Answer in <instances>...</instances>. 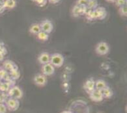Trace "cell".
<instances>
[{"mask_svg": "<svg viewBox=\"0 0 127 113\" xmlns=\"http://www.w3.org/2000/svg\"><path fill=\"white\" fill-rule=\"evenodd\" d=\"M40 26V29L42 31L45 32V33L50 34L52 32L53 29H54V25H53L52 22L49 20H44L43 21L39 23Z\"/></svg>", "mask_w": 127, "mask_h": 113, "instance_id": "obj_6", "label": "cell"}, {"mask_svg": "<svg viewBox=\"0 0 127 113\" xmlns=\"http://www.w3.org/2000/svg\"><path fill=\"white\" fill-rule=\"evenodd\" d=\"M6 9H5V7L3 5V4H0V14H2V13H3L5 12Z\"/></svg>", "mask_w": 127, "mask_h": 113, "instance_id": "obj_29", "label": "cell"}, {"mask_svg": "<svg viewBox=\"0 0 127 113\" xmlns=\"http://www.w3.org/2000/svg\"><path fill=\"white\" fill-rule=\"evenodd\" d=\"M0 54H1L3 56H5L7 54V49L4 45L0 47Z\"/></svg>", "mask_w": 127, "mask_h": 113, "instance_id": "obj_28", "label": "cell"}, {"mask_svg": "<svg viewBox=\"0 0 127 113\" xmlns=\"http://www.w3.org/2000/svg\"><path fill=\"white\" fill-rule=\"evenodd\" d=\"M5 9H12L16 6V0H5L3 3Z\"/></svg>", "mask_w": 127, "mask_h": 113, "instance_id": "obj_15", "label": "cell"}, {"mask_svg": "<svg viewBox=\"0 0 127 113\" xmlns=\"http://www.w3.org/2000/svg\"><path fill=\"white\" fill-rule=\"evenodd\" d=\"M33 82L38 87H43L46 85L48 83V79L46 76L43 75L42 73H38V74H36L34 77Z\"/></svg>", "mask_w": 127, "mask_h": 113, "instance_id": "obj_5", "label": "cell"}, {"mask_svg": "<svg viewBox=\"0 0 127 113\" xmlns=\"http://www.w3.org/2000/svg\"><path fill=\"white\" fill-rule=\"evenodd\" d=\"M87 7L89 9L95 10L98 7V1L97 0H88Z\"/></svg>", "mask_w": 127, "mask_h": 113, "instance_id": "obj_21", "label": "cell"}, {"mask_svg": "<svg viewBox=\"0 0 127 113\" xmlns=\"http://www.w3.org/2000/svg\"><path fill=\"white\" fill-rule=\"evenodd\" d=\"M4 1H5V0H0V4H3Z\"/></svg>", "mask_w": 127, "mask_h": 113, "instance_id": "obj_35", "label": "cell"}, {"mask_svg": "<svg viewBox=\"0 0 127 113\" xmlns=\"http://www.w3.org/2000/svg\"><path fill=\"white\" fill-rule=\"evenodd\" d=\"M95 51L99 55H106L110 51V46L106 42H100L96 45Z\"/></svg>", "mask_w": 127, "mask_h": 113, "instance_id": "obj_3", "label": "cell"}, {"mask_svg": "<svg viewBox=\"0 0 127 113\" xmlns=\"http://www.w3.org/2000/svg\"><path fill=\"white\" fill-rule=\"evenodd\" d=\"M61 113H72L71 111H64L61 112Z\"/></svg>", "mask_w": 127, "mask_h": 113, "instance_id": "obj_32", "label": "cell"}, {"mask_svg": "<svg viewBox=\"0 0 127 113\" xmlns=\"http://www.w3.org/2000/svg\"><path fill=\"white\" fill-rule=\"evenodd\" d=\"M87 2H88V0H77L76 1V5H85L87 6Z\"/></svg>", "mask_w": 127, "mask_h": 113, "instance_id": "obj_27", "label": "cell"}, {"mask_svg": "<svg viewBox=\"0 0 127 113\" xmlns=\"http://www.w3.org/2000/svg\"><path fill=\"white\" fill-rule=\"evenodd\" d=\"M100 92L102 93V94L104 98H107V99L108 98H111L113 95V90L108 86H107L105 89L102 90Z\"/></svg>", "mask_w": 127, "mask_h": 113, "instance_id": "obj_13", "label": "cell"}, {"mask_svg": "<svg viewBox=\"0 0 127 113\" xmlns=\"http://www.w3.org/2000/svg\"><path fill=\"white\" fill-rule=\"evenodd\" d=\"M89 95V98L95 102H100L104 99L100 91L96 90V89H95L94 90L91 92Z\"/></svg>", "mask_w": 127, "mask_h": 113, "instance_id": "obj_9", "label": "cell"}, {"mask_svg": "<svg viewBox=\"0 0 127 113\" xmlns=\"http://www.w3.org/2000/svg\"><path fill=\"white\" fill-rule=\"evenodd\" d=\"M50 55L48 52H42L38 57V61L40 65H44L50 63Z\"/></svg>", "mask_w": 127, "mask_h": 113, "instance_id": "obj_10", "label": "cell"}, {"mask_svg": "<svg viewBox=\"0 0 127 113\" xmlns=\"http://www.w3.org/2000/svg\"><path fill=\"white\" fill-rule=\"evenodd\" d=\"M95 10L98 14L97 20H104L107 16V11L104 7H98Z\"/></svg>", "mask_w": 127, "mask_h": 113, "instance_id": "obj_12", "label": "cell"}, {"mask_svg": "<svg viewBox=\"0 0 127 113\" xmlns=\"http://www.w3.org/2000/svg\"><path fill=\"white\" fill-rule=\"evenodd\" d=\"M40 31H41V29H40V24L37 23H33L30 27V33L32 35H37Z\"/></svg>", "mask_w": 127, "mask_h": 113, "instance_id": "obj_14", "label": "cell"}, {"mask_svg": "<svg viewBox=\"0 0 127 113\" xmlns=\"http://www.w3.org/2000/svg\"><path fill=\"white\" fill-rule=\"evenodd\" d=\"M7 95L9 97H12V98H14V99H21L23 97V91L20 87L18 86L14 85L11 87V89H9V90L8 91Z\"/></svg>", "mask_w": 127, "mask_h": 113, "instance_id": "obj_2", "label": "cell"}, {"mask_svg": "<svg viewBox=\"0 0 127 113\" xmlns=\"http://www.w3.org/2000/svg\"><path fill=\"white\" fill-rule=\"evenodd\" d=\"M4 57H5V56H3L1 54H0V61H3L4 59Z\"/></svg>", "mask_w": 127, "mask_h": 113, "instance_id": "obj_31", "label": "cell"}, {"mask_svg": "<svg viewBox=\"0 0 127 113\" xmlns=\"http://www.w3.org/2000/svg\"><path fill=\"white\" fill-rule=\"evenodd\" d=\"M37 38L38 40L42 41V42H45V41H47L49 38V34L45 33L44 31H41L40 33H38L37 35Z\"/></svg>", "mask_w": 127, "mask_h": 113, "instance_id": "obj_20", "label": "cell"}, {"mask_svg": "<svg viewBox=\"0 0 127 113\" xmlns=\"http://www.w3.org/2000/svg\"><path fill=\"white\" fill-rule=\"evenodd\" d=\"M12 85L9 82H4L0 83V92H7L11 89Z\"/></svg>", "mask_w": 127, "mask_h": 113, "instance_id": "obj_17", "label": "cell"}, {"mask_svg": "<svg viewBox=\"0 0 127 113\" xmlns=\"http://www.w3.org/2000/svg\"><path fill=\"white\" fill-rule=\"evenodd\" d=\"M107 1L110 2V3H113V2L115 1V0H106Z\"/></svg>", "mask_w": 127, "mask_h": 113, "instance_id": "obj_34", "label": "cell"}, {"mask_svg": "<svg viewBox=\"0 0 127 113\" xmlns=\"http://www.w3.org/2000/svg\"><path fill=\"white\" fill-rule=\"evenodd\" d=\"M115 5H116L117 7H120L122 6L127 5V0H115Z\"/></svg>", "mask_w": 127, "mask_h": 113, "instance_id": "obj_24", "label": "cell"}, {"mask_svg": "<svg viewBox=\"0 0 127 113\" xmlns=\"http://www.w3.org/2000/svg\"><path fill=\"white\" fill-rule=\"evenodd\" d=\"M7 73H8L7 71H6L3 68H0V79H1V80L3 79Z\"/></svg>", "mask_w": 127, "mask_h": 113, "instance_id": "obj_26", "label": "cell"}, {"mask_svg": "<svg viewBox=\"0 0 127 113\" xmlns=\"http://www.w3.org/2000/svg\"><path fill=\"white\" fill-rule=\"evenodd\" d=\"M84 89L87 94H89L91 92L95 89V81L93 78L88 79L84 84Z\"/></svg>", "mask_w": 127, "mask_h": 113, "instance_id": "obj_7", "label": "cell"}, {"mask_svg": "<svg viewBox=\"0 0 127 113\" xmlns=\"http://www.w3.org/2000/svg\"><path fill=\"white\" fill-rule=\"evenodd\" d=\"M7 111V108L5 104L3 103H0V113H6Z\"/></svg>", "mask_w": 127, "mask_h": 113, "instance_id": "obj_25", "label": "cell"}, {"mask_svg": "<svg viewBox=\"0 0 127 113\" xmlns=\"http://www.w3.org/2000/svg\"><path fill=\"white\" fill-rule=\"evenodd\" d=\"M9 75L11 76V79L13 80L16 81V79L20 78V72L18 69H15V70H12L9 71Z\"/></svg>", "mask_w": 127, "mask_h": 113, "instance_id": "obj_19", "label": "cell"}, {"mask_svg": "<svg viewBox=\"0 0 127 113\" xmlns=\"http://www.w3.org/2000/svg\"><path fill=\"white\" fill-rule=\"evenodd\" d=\"M64 61V57L61 54L56 53L50 55V63L51 65H52L55 68H59L63 66Z\"/></svg>", "mask_w": 127, "mask_h": 113, "instance_id": "obj_1", "label": "cell"}, {"mask_svg": "<svg viewBox=\"0 0 127 113\" xmlns=\"http://www.w3.org/2000/svg\"><path fill=\"white\" fill-rule=\"evenodd\" d=\"M41 71L43 75L45 76H50L55 72V67L50 63H48L42 66Z\"/></svg>", "mask_w": 127, "mask_h": 113, "instance_id": "obj_8", "label": "cell"}, {"mask_svg": "<svg viewBox=\"0 0 127 113\" xmlns=\"http://www.w3.org/2000/svg\"><path fill=\"white\" fill-rule=\"evenodd\" d=\"M72 14L74 17H79V16H82L81 14V8L80 6L78 5H75L74 7L72 8Z\"/></svg>", "mask_w": 127, "mask_h": 113, "instance_id": "obj_18", "label": "cell"}, {"mask_svg": "<svg viewBox=\"0 0 127 113\" xmlns=\"http://www.w3.org/2000/svg\"><path fill=\"white\" fill-rule=\"evenodd\" d=\"M61 0H48V1L50 3L52 4H56L58 3Z\"/></svg>", "mask_w": 127, "mask_h": 113, "instance_id": "obj_30", "label": "cell"}, {"mask_svg": "<svg viewBox=\"0 0 127 113\" xmlns=\"http://www.w3.org/2000/svg\"><path fill=\"white\" fill-rule=\"evenodd\" d=\"M4 45V43L3 42H1V41H0V47H2V46H3Z\"/></svg>", "mask_w": 127, "mask_h": 113, "instance_id": "obj_33", "label": "cell"}, {"mask_svg": "<svg viewBox=\"0 0 127 113\" xmlns=\"http://www.w3.org/2000/svg\"><path fill=\"white\" fill-rule=\"evenodd\" d=\"M3 68L6 70V71H11L12 70H15V69H18L17 65L12 62V61L10 60H6L3 63Z\"/></svg>", "mask_w": 127, "mask_h": 113, "instance_id": "obj_11", "label": "cell"}, {"mask_svg": "<svg viewBox=\"0 0 127 113\" xmlns=\"http://www.w3.org/2000/svg\"><path fill=\"white\" fill-rule=\"evenodd\" d=\"M119 13L121 16H127V6H122L119 7Z\"/></svg>", "mask_w": 127, "mask_h": 113, "instance_id": "obj_22", "label": "cell"}, {"mask_svg": "<svg viewBox=\"0 0 127 113\" xmlns=\"http://www.w3.org/2000/svg\"><path fill=\"white\" fill-rule=\"evenodd\" d=\"M5 105L7 106V109L10 111H15L20 107V102L18 99L9 97L6 100Z\"/></svg>", "mask_w": 127, "mask_h": 113, "instance_id": "obj_4", "label": "cell"}, {"mask_svg": "<svg viewBox=\"0 0 127 113\" xmlns=\"http://www.w3.org/2000/svg\"><path fill=\"white\" fill-rule=\"evenodd\" d=\"M32 1L35 2L37 5L40 7H43L46 6L48 2V0H32Z\"/></svg>", "mask_w": 127, "mask_h": 113, "instance_id": "obj_23", "label": "cell"}, {"mask_svg": "<svg viewBox=\"0 0 127 113\" xmlns=\"http://www.w3.org/2000/svg\"><path fill=\"white\" fill-rule=\"evenodd\" d=\"M108 86L106 82L103 79H98L95 81V89L101 91Z\"/></svg>", "mask_w": 127, "mask_h": 113, "instance_id": "obj_16", "label": "cell"}]
</instances>
